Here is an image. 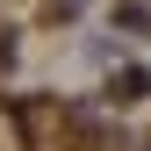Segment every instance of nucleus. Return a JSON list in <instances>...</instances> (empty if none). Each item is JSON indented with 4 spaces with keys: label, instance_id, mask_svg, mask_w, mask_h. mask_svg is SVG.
I'll use <instances>...</instances> for the list:
<instances>
[{
    "label": "nucleus",
    "instance_id": "nucleus-1",
    "mask_svg": "<svg viewBox=\"0 0 151 151\" xmlns=\"http://www.w3.org/2000/svg\"><path fill=\"white\" fill-rule=\"evenodd\" d=\"M151 93V65H122V72H108V101L129 108V101H144Z\"/></svg>",
    "mask_w": 151,
    "mask_h": 151
},
{
    "label": "nucleus",
    "instance_id": "nucleus-2",
    "mask_svg": "<svg viewBox=\"0 0 151 151\" xmlns=\"http://www.w3.org/2000/svg\"><path fill=\"white\" fill-rule=\"evenodd\" d=\"M108 29H122L129 43H137V36H151V7L144 0H115V7H108Z\"/></svg>",
    "mask_w": 151,
    "mask_h": 151
},
{
    "label": "nucleus",
    "instance_id": "nucleus-3",
    "mask_svg": "<svg viewBox=\"0 0 151 151\" xmlns=\"http://www.w3.org/2000/svg\"><path fill=\"white\" fill-rule=\"evenodd\" d=\"M50 7H58V14H65V22H72V14H79V7H86V0H50Z\"/></svg>",
    "mask_w": 151,
    "mask_h": 151
}]
</instances>
